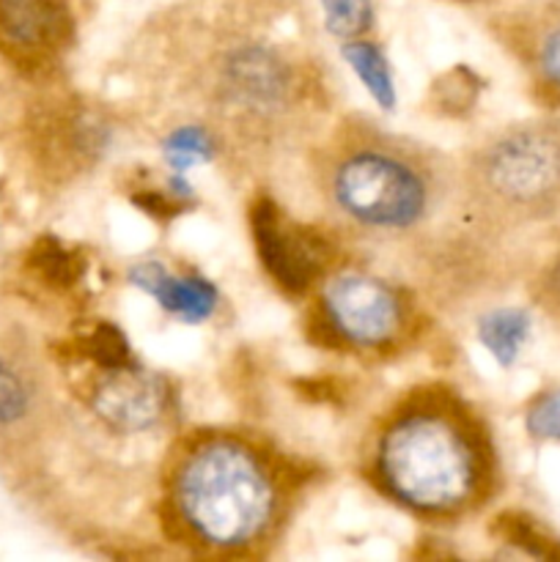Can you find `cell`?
Segmentation results:
<instances>
[{"mask_svg": "<svg viewBox=\"0 0 560 562\" xmlns=\"http://www.w3.org/2000/svg\"><path fill=\"white\" fill-rule=\"evenodd\" d=\"M318 477L316 464L256 428H176L154 472V525L187 558L267 560Z\"/></svg>", "mask_w": 560, "mask_h": 562, "instance_id": "obj_1", "label": "cell"}, {"mask_svg": "<svg viewBox=\"0 0 560 562\" xmlns=\"http://www.w3.org/2000/svg\"><path fill=\"white\" fill-rule=\"evenodd\" d=\"M357 472L379 499L434 530L478 519L503 492L492 423L443 379L410 384L371 417Z\"/></svg>", "mask_w": 560, "mask_h": 562, "instance_id": "obj_2", "label": "cell"}, {"mask_svg": "<svg viewBox=\"0 0 560 562\" xmlns=\"http://www.w3.org/2000/svg\"><path fill=\"white\" fill-rule=\"evenodd\" d=\"M305 159L329 225L346 239L421 250L461 214L459 162L366 113L335 115Z\"/></svg>", "mask_w": 560, "mask_h": 562, "instance_id": "obj_3", "label": "cell"}, {"mask_svg": "<svg viewBox=\"0 0 560 562\" xmlns=\"http://www.w3.org/2000/svg\"><path fill=\"white\" fill-rule=\"evenodd\" d=\"M220 157L269 159L307 146L333 121L329 75L305 49L231 36L206 49L192 82Z\"/></svg>", "mask_w": 560, "mask_h": 562, "instance_id": "obj_4", "label": "cell"}, {"mask_svg": "<svg viewBox=\"0 0 560 562\" xmlns=\"http://www.w3.org/2000/svg\"><path fill=\"white\" fill-rule=\"evenodd\" d=\"M426 296L401 278L346 258L302 300V338L362 366L404 360L428 338Z\"/></svg>", "mask_w": 560, "mask_h": 562, "instance_id": "obj_5", "label": "cell"}, {"mask_svg": "<svg viewBox=\"0 0 560 562\" xmlns=\"http://www.w3.org/2000/svg\"><path fill=\"white\" fill-rule=\"evenodd\" d=\"M461 212L483 231L560 217V115L511 121L459 159Z\"/></svg>", "mask_w": 560, "mask_h": 562, "instance_id": "obj_6", "label": "cell"}, {"mask_svg": "<svg viewBox=\"0 0 560 562\" xmlns=\"http://www.w3.org/2000/svg\"><path fill=\"white\" fill-rule=\"evenodd\" d=\"M247 228L261 272L289 302H302L349 258L344 234L333 225L305 223L280 206L269 192L247 203Z\"/></svg>", "mask_w": 560, "mask_h": 562, "instance_id": "obj_7", "label": "cell"}, {"mask_svg": "<svg viewBox=\"0 0 560 562\" xmlns=\"http://www.w3.org/2000/svg\"><path fill=\"white\" fill-rule=\"evenodd\" d=\"M77 368L82 373L71 384V393L104 437L130 442L179 428L181 395L165 373L141 360L113 368Z\"/></svg>", "mask_w": 560, "mask_h": 562, "instance_id": "obj_8", "label": "cell"}, {"mask_svg": "<svg viewBox=\"0 0 560 562\" xmlns=\"http://www.w3.org/2000/svg\"><path fill=\"white\" fill-rule=\"evenodd\" d=\"M31 124L36 162L58 187L97 173L115 151L121 135V115L104 99L88 93L44 99Z\"/></svg>", "mask_w": 560, "mask_h": 562, "instance_id": "obj_9", "label": "cell"}, {"mask_svg": "<svg viewBox=\"0 0 560 562\" xmlns=\"http://www.w3.org/2000/svg\"><path fill=\"white\" fill-rule=\"evenodd\" d=\"M75 42L69 0H0V53L27 75H53Z\"/></svg>", "mask_w": 560, "mask_h": 562, "instance_id": "obj_10", "label": "cell"}, {"mask_svg": "<svg viewBox=\"0 0 560 562\" xmlns=\"http://www.w3.org/2000/svg\"><path fill=\"white\" fill-rule=\"evenodd\" d=\"M500 47L519 64L533 97L547 108H560V5L511 11L492 22Z\"/></svg>", "mask_w": 560, "mask_h": 562, "instance_id": "obj_11", "label": "cell"}, {"mask_svg": "<svg viewBox=\"0 0 560 562\" xmlns=\"http://www.w3.org/2000/svg\"><path fill=\"white\" fill-rule=\"evenodd\" d=\"M55 409L44 362L27 349L0 346V437L36 431Z\"/></svg>", "mask_w": 560, "mask_h": 562, "instance_id": "obj_12", "label": "cell"}, {"mask_svg": "<svg viewBox=\"0 0 560 562\" xmlns=\"http://www.w3.org/2000/svg\"><path fill=\"white\" fill-rule=\"evenodd\" d=\"M130 283L152 296L168 316L184 324H201L217 307V289L203 274L179 272L163 261H137L130 269Z\"/></svg>", "mask_w": 560, "mask_h": 562, "instance_id": "obj_13", "label": "cell"}, {"mask_svg": "<svg viewBox=\"0 0 560 562\" xmlns=\"http://www.w3.org/2000/svg\"><path fill=\"white\" fill-rule=\"evenodd\" d=\"M530 313L522 307H494L478 318L475 335L497 366L511 368L530 335Z\"/></svg>", "mask_w": 560, "mask_h": 562, "instance_id": "obj_14", "label": "cell"}, {"mask_svg": "<svg viewBox=\"0 0 560 562\" xmlns=\"http://www.w3.org/2000/svg\"><path fill=\"white\" fill-rule=\"evenodd\" d=\"M69 360L75 366H93V368H113L135 362V351H132L130 338L124 329L115 322L99 318L91 327L82 329L75 340L69 344Z\"/></svg>", "mask_w": 560, "mask_h": 562, "instance_id": "obj_15", "label": "cell"}, {"mask_svg": "<svg viewBox=\"0 0 560 562\" xmlns=\"http://www.w3.org/2000/svg\"><path fill=\"white\" fill-rule=\"evenodd\" d=\"M489 530L497 541L516 547L530 558L560 560V538H555L549 527L541 525L536 516L522 514V510H503L494 516Z\"/></svg>", "mask_w": 560, "mask_h": 562, "instance_id": "obj_16", "label": "cell"}, {"mask_svg": "<svg viewBox=\"0 0 560 562\" xmlns=\"http://www.w3.org/2000/svg\"><path fill=\"white\" fill-rule=\"evenodd\" d=\"M346 64L355 69V75L360 77L362 86L368 88L373 99H377L382 108H393L395 104V88H393V71H390L388 55L379 47L377 42H371L368 36L349 38L340 47Z\"/></svg>", "mask_w": 560, "mask_h": 562, "instance_id": "obj_17", "label": "cell"}, {"mask_svg": "<svg viewBox=\"0 0 560 562\" xmlns=\"http://www.w3.org/2000/svg\"><path fill=\"white\" fill-rule=\"evenodd\" d=\"M31 269L47 289L69 291L86 274V261L80 258V252L69 250L64 241L53 239V236H44V239H38L33 245Z\"/></svg>", "mask_w": 560, "mask_h": 562, "instance_id": "obj_18", "label": "cell"}, {"mask_svg": "<svg viewBox=\"0 0 560 562\" xmlns=\"http://www.w3.org/2000/svg\"><path fill=\"white\" fill-rule=\"evenodd\" d=\"M481 99V77L472 75L467 66H453L432 82V110L448 119H461L470 113Z\"/></svg>", "mask_w": 560, "mask_h": 562, "instance_id": "obj_19", "label": "cell"}, {"mask_svg": "<svg viewBox=\"0 0 560 562\" xmlns=\"http://www.w3.org/2000/svg\"><path fill=\"white\" fill-rule=\"evenodd\" d=\"M324 27L340 42L368 36L373 27V0H322Z\"/></svg>", "mask_w": 560, "mask_h": 562, "instance_id": "obj_20", "label": "cell"}, {"mask_svg": "<svg viewBox=\"0 0 560 562\" xmlns=\"http://www.w3.org/2000/svg\"><path fill=\"white\" fill-rule=\"evenodd\" d=\"M525 431L536 445H560V387H544L527 401Z\"/></svg>", "mask_w": 560, "mask_h": 562, "instance_id": "obj_21", "label": "cell"}]
</instances>
